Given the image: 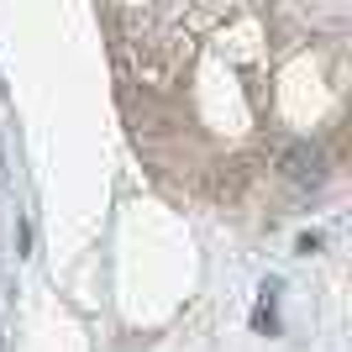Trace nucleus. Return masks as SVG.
I'll return each instance as SVG.
<instances>
[{"label": "nucleus", "instance_id": "nucleus-1", "mask_svg": "<svg viewBox=\"0 0 352 352\" xmlns=\"http://www.w3.org/2000/svg\"><path fill=\"white\" fill-rule=\"evenodd\" d=\"M284 179H289V184H321V153H316V147H289Z\"/></svg>", "mask_w": 352, "mask_h": 352}]
</instances>
